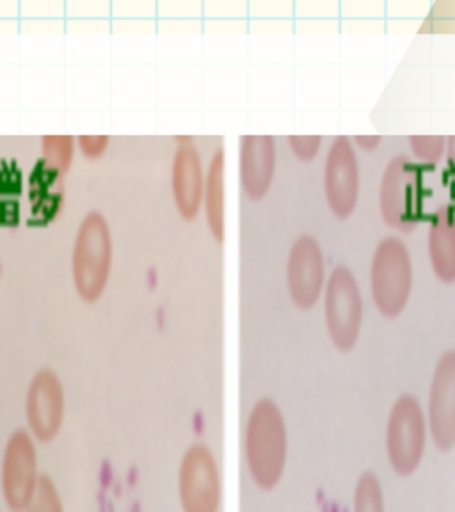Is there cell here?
<instances>
[{
  "mask_svg": "<svg viewBox=\"0 0 455 512\" xmlns=\"http://www.w3.org/2000/svg\"><path fill=\"white\" fill-rule=\"evenodd\" d=\"M249 479L262 493L280 486L288 463V427L276 400L262 397L249 411L242 436Z\"/></svg>",
  "mask_w": 455,
  "mask_h": 512,
  "instance_id": "1",
  "label": "cell"
},
{
  "mask_svg": "<svg viewBox=\"0 0 455 512\" xmlns=\"http://www.w3.org/2000/svg\"><path fill=\"white\" fill-rule=\"evenodd\" d=\"M112 260L111 224L100 210H89L80 219L72 248L73 288L82 303L102 299L111 281Z\"/></svg>",
  "mask_w": 455,
  "mask_h": 512,
  "instance_id": "2",
  "label": "cell"
},
{
  "mask_svg": "<svg viewBox=\"0 0 455 512\" xmlns=\"http://www.w3.org/2000/svg\"><path fill=\"white\" fill-rule=\"evenodd\" d=\"M370 290L377 312L388 320L399 319L413 292V260L399 237H384L370 262Z\"/></svg>",
  "mask_w": 455,
  "mask_h": 512,
  "instance_id": "3",
  "label": "cell"
},
{
  "mask_svg": "<svg viewBox=\"0 0 455 512\" xmlns=\"http://www.w3.org/2000/svg\"><path fill=\"white\" fill-rule=\"evenodd\" d=\"M176 498L182 512L223 511V472L214 448L194 441L176 468Z\"/></svg>",
  "mask_w": 455,
  "mask_h": 512,
  "instance_id": "4",
  "label": "cell"
},
{
  "mask_svg": "<svg viewBox=\"0 0 455 512\" xmlns=\"http://www.w3.org/2000/svg\"><path fill=\"white\" fill-rule=\"evenodd\" d=\"M427 416L413 393H402L390 408L386 422V456L393 473L411 477L424 461L427 448Z\"/></svg>",
  "mask_w": 455,
  "mask_h": 512,
  "instance_id": "5",
  "label": "cell"
},
{
  "mask_svg": "<svg viewBox=\"0 0 455 512\" xmlns=\"http://www.w3.org/2000/svg\"><path fill=\"white\" fill-rule=\"evenodd\" d=\"M40 443L27 429L8 436L0 456V496L9 512H25L40 489Z\"/></svg>",
  "mask_w": 455,
  "mask_h": 512,
  "instance_id": "6",
  "label": "cell"
},
{
  "mask_svg": "<svg viewBox=\"0 0 455 512\" xmlns=\"http://www.w3.org/2000/svg\"><path fill=\"white\" fill-rule=\"evenodd\" d=\"M324 322L336 351H354L363 326V296L360 283L347 265H336L326 281Z\"/></svg>",
  "mask_w": 455,
  "mask_h": 512,
  "instance_id": "7",
  "label": "cell"
},
{
  "mask_svg": "<svg viewBox=\"0 0 455 512\" xmlns=\"http://www.w3.org/2000/svg\"><path fill=\"white\" fill-rule=\"evenodd\" d=\"M424 169L408 155H395L384 169L379 185V212L384 223L399 232L415 230L420 217Z\"/></svg>",
  "mask_w": 455,
  "mask_h": 512,
  "instance_id": "8",
  "label": "cell"
},
{
  "mask_svg": "<svg viewBox=\"0 0 455 512\" xmlns=\"http://www.w3.org/2000/svg\"><path fill=\"white\" fill-rule=\"evenodd\" d=\"M66 424V390L56 370L41 367L32 374L25 392V429L40 445L59 438Z\"/></svg>",
  "mask_w": 455,
  "mask_h": 512,
  "instance_id": "9",
  "label": "cell"
},
{
  "mask_svg": "<svg viewBox=\"0 0 455 512\" xmlns=\"http://www.w3.org/2000/svg\"><path fill=\"white\" fill-rule=\"evenodd\" d=\"M288 296L296 308L308 312L317 306L326 288V262L319 240L299 235L288 251L285 267Z\"/></svg>",
  "mask_w": 455,
  "mask_h": 512,
  "instance_id": "10",
  "label": "cell"
},
{
  "mask_svg": "<svg viewBox=\"0 0 455 512\" xmlns=\"http://www.w3.org/2000/svg\"><path fill=\"white\" fill-rule=\"evenodd\" d=\"M324 196L331 214L345 221L360 201V164L351 137L336 136L324 164Z\"/></svg>",
  "mask_w": 455,
  "mask_h": 512,
  "instance_id": "11",
  "label": "cell"
},
{
  "mask_svg": "<svg viewBox=\"0 0 455 512\" xmlns=\"http://www.w3.org/2000/svg\"><path fill=\"white\" fill-rule=\"evenodd\" d=\"M427 429L441 454L455 447V351L443 352L432 372L427 397Z\"/></svg>",
  "mask_w": 455,
  "mask_h": 512,
  "instance_id": "12",
  "label": "cell"
},
{
  "mask_svg": "<svg viewBox=\"0 0 455 512\" xmlns=\"http://www.w3.org/2000/svg\"><path fill=\"white\" fill-rule=\"evenodd\" d=\"M205 176L207 171L194 139L178 137L171 162V194L178 216L187 223L194 221L203 210Z\"/></svg>",
  "mask_w": 455,
  "mask_h": 512,
  "instance_id": "13",
  "label": "cell"
},
{
  "mask_svg": "<svg viewBox=\"0 0 455 512\" xmlns=\"http://www.w3.org/2000/svg\"><path fill=\"white\" fill-rule=\"evenodd\" d=\"M276 162L278 153L274 136L246 134L240 137V187L249 201L258 203L269 194L276 175Z\"/></svg>",
  "mask_w": 455,
  "mask_h": 512,
  "instance_id": "14",
  "label": "cell"
},
{
  "mask_svg": "<svg viewBox=\"0 0 455 512\" xmlns=\"http://www.w3.org/2000/svg\"><path fill=\"white\" fill-rule=\"evenodd\" d=\"M427 253L436 280L443 285L455 283V210L443 205L432 216L427 235Z\"/></svg>",
  "mask_w": 455,
  "mask_h": 512,
  "instance_id": "15",
  "label": "cell"
},
{
  "mask_svg": "<svg viewBox=\"0 0 455 512\" xmlns=\"http://www.w3.org/2000/svg\"><path fill=\"white\" fill-rule=\"evenodd\" d=\"M224 169H226V153L219 146L212 159L208 162L203 191V216L208 232L216 244L223 246L226 240V192H224Z\"/></svg>",
  "mask_w": 455,
  "mask_h": 512,
  "instance_id": "16",
  "label": "cell"
},
{
  "mask_svg": "<svg viewBox=\"0 0 455 512\" xmlns=\"http://www.w3.org/2000/svg\"><path fill=\"white\" fill-rule=\"evenodd\" d=\"M77 148V137L70 134H57V136L41 137V157L47 168L56 171L57 175L64 176L72 168Z\"/></svg>",
  "mask_w": 455,
  "mask_h": 512,
  "instance_id": "17",
  "label": "cell"
},
{
  "mask_svg": "<svg viewBox=\"0 0 455 512\" xmlns=\"http://www.w3.org/2000/svg\"><path fill=\"white\" fill-rule=\"evenodd\" d=\"M352 512H386L381 480L376 472L365 470L354 486Z\"/></svg>",
  "mask_w": 455,
  "mask_h": 512,
  "instance_id": "18",
  "label": "cell"
},
{
  "mask_svg": "<svg viewBox=\"0 0 455 512\" xmlns=\"http://www.w3.org/2000/svg\"><path fill=\"white\" fill-rule=\"evenodd\" d=\"M25 512H66L63 495L50 475H43L40 489Z\"/></svg>",
  "mask_w": 455,
  "mask_h": 512,
  "instance_id": "19",
  "label": "cell"
},
{
  "mask_svg": "<svg viewBox=\"0 0 455 512\" xmlns=\"http://www.w3.org/2000/svg\"><path fill=\"white\" fill-rule=\"evenodd\" d=\"M408 141L416 159L429 166H436L447 148L445 136H409Z\"/></svg>",
  "mask_w": 455,
  "mask_h": 512,
  "instance_id": "20",
  "label": "cell"
},
{
  "mask_svg": "<svg viewBox=\"0 0 455 512\" xmlns=\"http://www.w3.org/2000/svg\"><path fill=\"white\" fill-rule=\"evenodd\" d=\"M288 146L301 162H312L322 148V136H288Z\"/></svg>",
  "mask_w": 455,
  "mask_h": 512,
  "instance_id": "21",
  "label": "cell"
},
{
  "mask_svg": "<svg viewBox=\"0 0 455 512\" xmlns=\"http://www.w3.org/2000/svg\"><path fill=\"white\" fill-rule=\"evenodd\" d=\"M111 137L109 136H79L77 137V146L82 157L88 160H100L104 157L105 152L109 150Z\"/></svg>",
  "mask_w": 455,
  "mask_h": 512,
  "instance_id": "22",
  "label": "cell"
},
{
  "mask_svg": "<svg viewBox=\"0 0 455 512\" xmlns=\"http://www.w3.org/2000/svg\"><path fill=\"white\" fill-rule=\"evenodd\" d=\"M358 148H361L363 152H374L379 148V144L383 141V136H356L352 139Z\"/></svg>",
  "mask_w": 455,
  "mask_h": 512,
  "instance_id": "23",
  "label": "cell"
},
{
  "mask_svg": "<svg viewBox=\"0 0 455 512\" xmlns=\"http://www.w3.org/2000/svg\"><path fill=\"white\" fill-rule=\"evenodd\" d=\"M447 155L450 162H455V136L447 137Z\"/></svg>",
  "mask_w": 455,
  "mask_h": 512,
  "instance_id": "24",
  "label": "cell"
}]
</instances>
